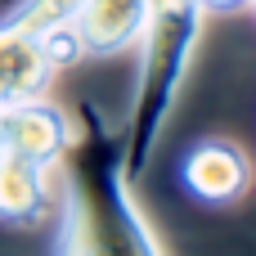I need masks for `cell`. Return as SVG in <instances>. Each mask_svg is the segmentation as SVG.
<instances>
[{
    "label": "cell",
    "instance_id": "obj_2",
    "mask_svg": "<svg viewBox=\"0 0 256 256\" xmlns=\"http://www.w3.org/2000/svg\"><path fill=\"white\" fill-rule=\"evenodd\" d=\"M198 32H202L198 0H148V22L140 32L144 50H140L135 94H130V112L122 126V166H126L130 184L148 171L158 135H162L176 99H180Z\"/></svg>",
    "mask_w": 256,
    "mask_h": 256
},
{
    "label": "cell",
    "instance_id": "obj_10",
    "mask_svg": "<svg viewBox=\"0 0 256 256\" xmlns=\"http://www.w3.org/2000/svg\"><path fill=\"white\" fill-rule=\"evenodd\" d=\"M252 4H256V0H252Z\"/></svg>",
    "mask_w": 256,
    "mask_h": 256
},
{
    "label": "cell",
    "instance_id": "obj_7",
    "mask_svg": "<svg viewBox=\"0 0 256 256\" xmlns=\"http://www.w3.org/2000/svg\"><path fill=\"white\" fill-rule=\"evenodd\" d=\"M50 207H54L50 166L4 153L0 158V220H9V225H40L50 216Z\"/></svg>",
    "mask_w": 256,
    "mask_h": 256
},
{
    "label": "cell",
    "instance_id": "obj_4",
    "mask_svg": "<svg viewBox=\"0 0 256 256\" xmlns=\"http://www.w3.org/2000/svg\"><path fill=\"white\" fill-rule=\"evenodd\" d=\"M72 135H76V126L45 94H32V99H18V104L4 108V140H9L14 158L58 166L68 158V148H72Z\"/></svg>",
    "mask_w": 256,
    "mask_h": 256
},
{
    "label": "cell",
    "instance_id": "obj_9",
    "mask_svg": "<svg viewBox=\"0 0 256 256\" xmlns=\"http://www.w3.org/2000/svg\"><path fill=\"white\" fill-rule=\"evenodd\" d=\"M9 153V140H4V108H0V158Z\"/></svg>",
    "mask_w": 256,
    "mask_h": 256
},
{
    "label": "cell",
    "instance_id": "obj_1",
    "mask_svg": "<svg viewBox=\"0 0 256 256\" xmlns=\"http://www.w3.org/2000/svg\"><path fill=\"white\" fill-rule=\"evenodd\" d=\"M58 166L68 171V180L54 256H162L148 220L130 198L122 130L108 126L99 108H81V126Z\"/></svg>",
    "mask_w": 256,
    "mask_h": 256
},
{
    "label": "cell",
    "instance_id": "obj_8",
    "mask_svg": "<svg viewBox=\"0 0 256 256\" xmlns=\"http://www.w3.org/2000/svg\"><path fill=\"white\" fill-rule=\"evenodd\" d=\"M252 0H198V9H216V14H234V9H248Z\"/></svg>",
    "mask_w": 256,
    "mask_h": 256
},
{
    "label": "cell",
    "instance_id": "obj_3",
    "mask_svg": "<svg viewBox=\"0 0 256 256\" xmlns=\"http://www.w3.org/2000/svg\"><path fill=\"white\" fill-rule=\"evenodd\" d=\"M76 0H22L0 22V108L45 94L54 63L45 54V32L54 22H68Z\"/></svg>",
    "mask_w": 256,
    "mask_h": 256
},
{
    "label": "cell",
    "instance_id": "obj_6",
    "mask_svg": "<svg viewBox=\"0 0 256 256\" xmlns=\"http://www.w3.org/2000/svg\"><path fill=\"white\" fill-rule=\"evenodd\" d=\"M184 184L202 202H234L252 184V162L238 144L230 140H202L184 158Z\"/></svg>",
    "mask_w": 256,
    "mask_h": 256
},
{
    "label": "cell",
    "instance_id": "obj_5",
    "mask_svg": "<svg viewBox=\"0 0 256 256\" xmlns=\"http://www.w3.org/2000/svg\"><path fill=\"white\" fill-rule=\"evenodd\" d=\"M148 22V0H76L72 27L86 54H122L140 40Z\"/></svg>",
    "mask_w": 256,
    "mask_h": 256
}]
</instances>
